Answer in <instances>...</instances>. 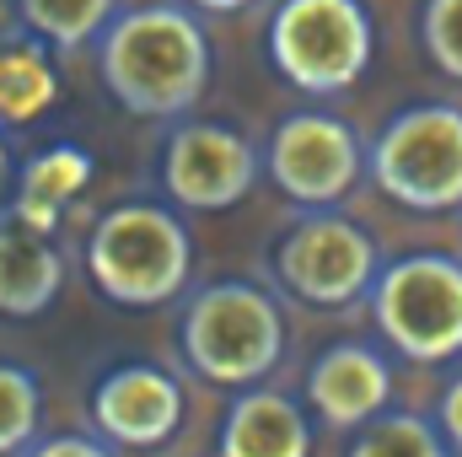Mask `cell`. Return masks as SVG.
Wrapping results in <instances>:
<instances>
[{
	"label": "cell",
	"instance_id": "obj_1",
	"mask_svg": "<svg viewBox=\"0 0 462 457\" xmlns=\"http://www.w3.org/2000/svg\"><path fill=\"white\" fill-rule=\"evenodd\" d=\"M216 49L205 16L183 0L129 5L97 38V76L124 114L178 124L210 92Z\"/></svg>",
	"mask_w": 462,
	"mask_h": 457
},
{
	"label": "cell",
	"instance_id": "obj_2",
	"mask_svg": "<svg viewBox=\"0 0 462 457\" xmlns=\"http://www.w3.org/2000/svg\"><path fill=\"white\" fill-rule=\"evenodd\" d=\"M285 307L258 280L194 285L178 312V355L210 387H258L285 360Z\"/></svg>",
	"mask_w": 462,
	"mask_h": 457
},
{
	"label": "cell",
	"instance_id": "obj_3",
	"mask_svg": "<svg viewBox=\"0 0 462 457\" xmlns=\"http://www.w3.org/2000/svg\"><path fill=\"white\" fill-rule=\"evenodd\" d=\"M194 237L167 200H124L87 231V280L114 307H167L189 291Z\"/></svg>",
	"mask_w": 462,
	"mask_h": 457
},
{
	"label": "cell",
	"instance_id": "obj_4",
	"mask_svg": "<svg viewBox=\"0 0 462 457\" xmlns=\"http://www.w3.org/2000/svg\"><path fill=\"white\" fill-rule=\"evenodd\" d=\"M365 178L414 216L462 210V108L409 103L365 140Z\"/></svg>",
	"mask_w": 462,
	"mask_h": 457
},
{
	"label": "cell",
	"instance_id": "obj_5",
	"mask_svg": "<svg viewBox=\"0 0 462 457\" xmlns=\"http://www.w3.org/2000/svg\"><path fill=\"white\" fill-rule=\"evenodd\" d=\"M269 65L307 98L349 92L376 54V22L365 0H280L263 33Z\"/></svg>",
	"mask_w": 462,
	"mask_h": 457
},
{
	"label": "cell",
	"instance_id": "obj_6",
	"mask_svg": "<svg viewBox=\"0 0 462 457\" xmlns=\"http://www.w3.org/2000/svg\"><path fill=\"white\" fill-rule=\"evenodd\" d=\"M371 323L382 344L414 366H447L462 355V258L457 253H403L382 264L371 296Z\"/></svg>",
	"mask_w": 462,
	"mask_h": 457
},
{
	"label": "cell",
	"instance_id": "obj_7",
	"mask_svg": "<svg viewBox=\"0 0 462 457\" xmlns=\"http://www.w3.org/2000/svg\"><path fill=\"white\" fill-rule=\"evenodd\" d=\"M269 275L291 302L339 312L371 296L382 275V247L360 221H349L339 210H301L274 237Z\"/></svg>",
	"mask_w": 462,
	"mask_h": 457
},
{
	"label": "cell",
	"instance_id": "obj_8",
	"mask_svg": "<svg viewBox=\"0 0 462 457\" xmlns=\"http://www.w3.org/2000/svg\"><path fill=\"white\" fill-rule=\"evenodd\" d=\"M263 178L301 210H339L365 178V140L328 108H291L263 140Z\"/></svg>",
	"mask_w": 462,
	"mask_h": 457
},
{
	"label": "cell",
	"instance_id": "obj_9",
	"mask_svg": "<svg viewBox=\"0 0 462 457\" xmlns=\"http://www.w3.org/2000/svg\"><path fill=\"white\" fill-rule=\"evenodd\" d=\"M156 178L172 210L216 216L253 194V183L263 178V145L221 118H178L162 140Z\"/></svg>",
	"mask_w": 462,
	"mask_h": 457
},
{
	"label": "cell",
	"instance_id": "obj_10",
	"mask_svg": "<svg viewBox=\"0 0 462 457\" xmlns=\"http://www.w3.org/2000/svg\"><path fill=\"white\" fill-rule=\"evenodd\" d=\"M87 415H92V436H103L114 452H156L183 431L189 398L167 366L118 360L92 382Z\"/></svg>",
	"mask_w": 462,
	"mask_h": 457
},
{
	"label": "cell",
	"instance_id": "obj_11",
	"mask_svg": "<svg viewBox=\"0 0 462 457\" xmlns=\"http://www.w3.org/2000/svg\"><path fill=\"white\" fill-rule=\"evenodd\" d=\"M301 404L328 431L355 436L382 409H393V360H387V350L371 340H339L328 350H318L312 366H307V382H301Z\"/></svg>",
	"mask_w": 462,
	"mask_h": 457
},
{
	"label": "cell",
	"instance_id": "obj_12",
	"mask_svg": "<svg viewBox=\"0 0 462 457\" xmlns=\"http://www.w3.org/2000/svg\"><path fill=\"white\" fill-rule=\"evenodd\" d=\"M216 457H312L307 404L274 387H242L216 425Z\"/></svg>",
	"mask_w": 462,
	"mask_h": 457
},
{
	"label": "cell",
	"instance_id": "obj_13",
	"mask_svg": "<svg viewBox=\"0 0 462 457\" xmlns=\"http://www.w3.org/2000/svg\"><path fill=\"white\" fill-rule=\"evenodd\" d=\"M65 285V253L54 237L27 227L16 210H0V318L27 323L54 307Z\"/></svg>",
	"mask_w": 462,
	"mask_h": 457
},
{
	"label": "cell",
	"instance_id": "obj_14",
	"mask_svg": "<svg viewBox=\"0 0 462 457\" xmlns=\"http://www.w3.org/2000/svg\"><path fill=\"white\" fill-rule=\"evenodd\" d=\"M87 183H92V156L76 151V145H49V151H38V156L22 162L11 210H16L27 227L54 231L60 216H65V205H70Z\"/></svg>",
	"mask_w": 462,
	"mask_h": 457
},
{
	"label": "cell",
	"instance_id": "obj_15",
	"mask_svg": "<svg viewBox=\"0 0 462 457\" xmlns=\"http://www.w3.org/2000/svg\"><path fill=\"white\" fill-rule=\"evenodd\" d=\"M54 103H60V76H54L49 43L38 38L0 43V129H22L43 118Z\"/></svg>",
	"mask_w": 462,
	"mask_h": 457
},
{
	"label": "cell",
	"instance_id": "obj_16",
	"mask_svg": "<svg viewBox=\"0 0 462 457\" xmlns=\"http://www.w3.org/2000/svg\"><path fill=\"white\" fill-rule=\"evenodd\" d=\"M22 27L49 49H87L118 16V0H16Z\"/></svg>",
	"mask_w": 462,
	"mask_h": 457
},
{
	"label": "cell",
	"instance_id": "obj_17",
	"mask_svg": "<svg viewBox=\"0 0 462 457\" xmlns=\"http://www.w3.org/2000/svg\"><path fill=\"white\" fill-rule=\"evenodd\" d=\"M345 457H457L447 447L441 425L420 409H382L371 425L349 436Z\"/></svg>",
	"mask_w": 462,
	"mask_h": 457
},
{
	"label": "cell",
	"instance_id": "obj_18",
	"mask_svg": "<svg viewBox=\"0 0 462 457\" xmlns=\"http://www.w3.org/2000/svg\"><path fill=\"white\" fill-rule=\"evenodd\" d=\"M43 425V382L38 371L0 360V457H22Z\"/></svg>",
	"mask_w": 462,
	"mask_h": 457
},
{
	"label": "cell",
	"instance_id": "obj_19",
	"mask_svg": "<svg viewBox=\"0 0 462 457\" xmlns=\"http://www.w3.org/2000/svg\"><path fill=\"white\" fill-rule=\"evenodd\" d=\"M420 43H425V60L462 81V0H425L420 11Z\"/></svg>",
	"mask_w": 462,
	"mask_h": 457
},
{
	"label": "cell",
	"instance_id": "obj_20",
	"mask_svg": "<svg viewBox=\"0 0 462 457\" xmlns=\"http://www.w3.org/2000/svg\"><path fill=\"white\" fill-rule=\"evenodd\" d=\"M22 457H118L103 436H92V431H65V436H43V442H32Z\"/></svg>",
	"mask_w": 462,
	"mask_h": 457
},
{
	"label": "cell",
	"instance_id": "obj_21",
	"mask_svg": "<svg viewBox=\"0 0 462 457\" xmlns=\"http://www.w3.org/2000/svg\"><path fill=\"white\" fill-rule=\"evenodd\" d=\"M436 425H441V436H447V447L462 452V371L441 387V398H436V415H430Z\"/></svg>",
	"mask_w": 462,
	"mask_h": 457
},
{
	"label": "cell",
	"instance_id": "obj_22",
	"mask_svg": "<svg viewBox=\"0 0 462 457\" xmlns=\"http://www.w3.org/2000/svg\"><path fill=\"white\" fill-rule=\"evenodd\" d=\"M16 178H22V167H16V151H11V140H5V129H0V210H11Z\"/></svg>",
	"mask_w": 462,
	"mask_h": 457
},
{
	"label": "cell",
	"instance_id": "obj_23",
	"mask_svg": "<svg viewBox=\"0 0 462 457\" xmlns=\"http://www.w3.org/2000/svg\"><path fill=\"white\" fill-rule=\"evenodd\" d=\"M183 5H194V11H210V16H231V11H247L253 0H183Z\"/></svg>",
	"mask_w": 462,
	"mask_h": 457
}]
</instances>
